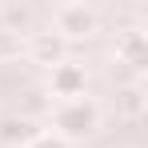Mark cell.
Listing matches in <instances>:
<instances>
[{
  "label": "cell",
  "instance_id": "1",
  "mask_svg": "<svg viewBox=\"0 0 148 148\" xmlns=\"http://www.w3.org/2000/svg\"><path fill=\"white\" fill-rule=\"evenodd\" d=\"M96 120H100V112H96V104H92V100H84V96L60 100V108L52 112V136H60L64 144L84 140V136H92V132H96Z\"/></svg>",
  "mask_w": 148,
  "mask_h": 148
},
{
  "label": "cell",
  "instance_id": "2",
  "mask_svg": "<svg viewBox=\"0 0 148 148\" xmlns=\"http://www.w3.org/2000/svg\"><path fill=\"white\" fill-rule=\"evenodd\" d=\"M52 28L60 40H76V36H88L96 32V12L84 8V4H60L52 12Z\"/></svg>",
  "mask_w": 148,
  "mask_h": 148
},
{
  "label": "cell",
  "instance_id": "3",
  "mask_svg": "<svg viewBox=\"0 0 148 148\" xmlns=\"http://www.w3.org/2000/svg\"><path fill=\"white\" fill-rule=\"evenodd\" d=\"M84 84H88V72H84V64H76V60H60L48 72V88H52V96H60V100L84 96Z\"/></svg>",
  "mask_w": 148,
  "mask_h": 148
},
{
  "label": "cell",
  "instance_id": "4",
  "mask_svg": "<svg viewBox=\"0 0 148 148\" xmlns=\"http://www.w3.org/2000/svg\"><path fill=\"white\" fill-rule=\"evenodd\" d=\"M28 52H32V60H40V64H48V68H56L60 60H68V48H64V40L56 36V32H32L28 36Z\"/></svg>",
  "mask_w": 148,
  "mask_h": 148
},
{
  "label": "cell",
  "instance_id": "5",
  "mask_svg": "<svg viewBox=\"0 0 148 148\" xmlns=\"http://www.w3.org/2000/svg\"><path fill=\"white\" fill-rule=\"evenodd\" d=\"M40 132H44V128L32 120V116H8V120H0V140L8 148H28Z\"/></svg>",
  "mask_w": 148,
  "mask_h": 148
},
{
  "label": "cell",
  "instance_id": "6",
  "mask_svg": "<svg viewBox=\"0 0 148 148\" xmlns=\"http://www.w3.org/2000/svg\"><path fill=\"white\" fill-rule=\"evenodd\" d=\"M116 116H124V120L144 116V88L140 84H120L116 88Z\"/></svg>",
  "mask_w": 148,
  "mask_h": 148
},
{
  "label": "cell",
  "instance_id": "7",
  "mask_svg": "<svg viewBox=\"0 0 148 148\" xmlns=\"http://www.w3.org/2000/svg\"><path fill=\"white\" fill-rule=\"evenodd\" d=\"M116 56H120V64H128V68H144V32L128 28L120 40H116Z\"/></svg>",
  "mask_w": 148,
  "mask_h": 148
},
{
  "label": "cell",
  "instance_id": "8",
  "mask_svg": "<svg viewBox=\"0 0 148 148\" xmlns=\"http://www.w3.org/2000/svg\"><path fill=\"white\" fill-rule=\"evenodd\" d=\"M0 20H4V32L20 36V28L32 24V8L28 4H0Z\"/></svg>",
  "mask_w": 148,
  "mask_h": 148
},
{
  "label": "cell",
  "instance_id": "9",
  "mask_svg": "<svg viewBox=\"0 0 148 148\" xmlns=\"http://www.w3.org/2000/svg\"><path fill=\"white\" fill-rule=\"evenodd\" d=\"M16 52H20V36H12V32L0 28V60L4 56H16Z\"/></svg>",
  "mask_w": 148,
  "mask_h": 148
},
{
  "label": "cell",
  "instance_id": "10",
  "mask_svg": "<svg viewBox=\"0 0 148 148\" xmlns=\"http://www.w3.org/2000/svg\"><path fill=\"white\" fill-rule=\"evenodd\" d=\"M28 148H72V144H64V140H60V136H52V132H40Z\"/></svg>",
  "mask_w": 148,
  "mask_h": 148
}]
</instances>
